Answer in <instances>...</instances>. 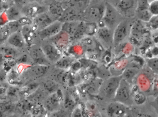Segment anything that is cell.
Here are the masks:
<instances>
[{
    "label": "cell",
    "instance_id": "ac0fdd59",
    "mask_svg": "<svg viewBox=\"0 0 158 117\" xmlns=\"http://www.w3.org/2000/svg\"><path fill=\"white\" fill-rule=\"evenodd\" d=\"M77 12L75 8L72 7H68L64 9V13L58 20L63 24L66 22L77 21Z\"/></svg>",
    "mask_w": 158,
    "mask_h": 117
},
{
    "label": "cell",
    "instance_id": "7c38bea8",
    "mask_svg": "<svg viewBox=\"0 0 158 117\" xmlns=\"http://www.w3.org/2000/svg\"><path fill=\"white\" fill-rule=\"evenodd\" d=\"M32 20L33 25L38 31L45 28L54 22L52 17L46 12L38 15Z\"/></svg>",
    "mask_w": 158,
    "mask_h": 117
},
{
    "label": "cell",
    "instance_id": "4dcf8cb0",
    "mask_svg": "<svg viewBox=\"0 0 158 117\" xmlns=\"http://www.w3.org/2000/svg\"><path fill=\"white\" fill-rule=\"evenodd\" d=\"M22 27L17 21H10L6 24V28L9 35L15 32L21 31Z\"/></svg>",
    "mask_w": 158,
    "mask_h": 117
},
{
    "label": "cell",
    "instance_id": "f35d334b",
    "mask_svg": "<svg viewBox=\"0 0 158 117\" xmlns=\"http://www.w3.org/2000/svg\"><path fill=\"white\" fill-rule=\"evenodd\" d=\"M137 117H152L150 115L146 114H141L138 115Z\"/></svg>",
    "mask_w": 158,
    "mask_h": 117
},
{
    "label": "cell",
    "instance_id": "ffe728a7",
    "mask_svg": "<svg viewBox=\"0 0 158 117\" xmlns=\"http://www.w3.org/2000/svg\"><path fill=\"white\" fill-rule=\"evenodd\" d=\"M140 70L136 66H129L123 70L121 75L123 79L128 82L130 84L132 83L134 79L137 75Z\"/></svg>",
    "mask_w": 158,
    "mask_h": 117
},
{
    "label": "cell",
    "instance_id": "cb8c5ba5",
    "mask_svg": "<svg viewBox=\"0 0 158 117\" xmlns=\"http://www.w3.org/2000/svg\"><path fill=\"white\" fill-rule=\"evenodd\" d=\"M42 89L49 96L58 91V85L55 81L46 80L42 84Z\"/></svg>",
    "mask_w": 158,
    "mask_h": 117
},
{
    "label": "cell",
    "instance_id": "d590c367",
    "mask_svg": "<svg viewBox=\"0 0 158 117\" xmlns=\"http://www.w3.org/2000/svg\"><path fill=\"white\" fill-rule=\"evenodd\" d=\"M148 27L152 29H158V15L153 16L148 22Z\"/></svg>",
    "mask_w": 158,
    "mask_h": 117
},
{
    "label": "cell",
    "instance_id": "b9f144b4",
    "mask_svg": "<svg viewBox=\"0 0 158 117\" xmlns=\"http://www.w3.org/2000/svg\"><path fill=\"white\" fill-rule=\"evenodd\" d=\"M57 1H60V2H64V1H68V0H57Z\"/></svg>",
    "mask_w": 158,
    "mask_h": 117
},
{
    "label": "cell",
    "instance_id": "6da1fadb",
    "mask_svg": "<svg viewBox=\"0 0 158 117\" xmlns=\"http://www.w3.org/2000/svg\"><path fill=\"white\" fill-rule=\"evenodd\" d=\"M122 79L121 75L106 79L101 83L97 96L103 100L113 101Z\"/></svg>",
    "mask_w": 158,
    "mask_h": 117
},
{
    "label": "cell",
    "instance_id": "9c48e42d",
    "mask_svg": "<svg viewBox=\"0 0 158 117\" xmlns=\"http://www.w3.org/2000/svg\"><path fill=\"white\" fill-rule=\"evenodd\" d=\"M49 66L34 64L27 70L25 75L31 80H37L44 76L49 70Z\"/></svg>",
    "mask_w": 158,
    "mask_h": 117
},
{
    "label": "cell",
    "instance_id": "52a82bcc",
    "mask_svg": "<svg viewBox=\"0 0 158 117\" xmlns=\"http://www.w3.org/2000/svg\"><path fill=\"white\" fill-rule=\"evenodd\" d=\"M41 47L50 63L55 64L62 58L61 50L52 42L43 44Z\"/></svg>",
    "mask_w": 158,
    "mask_h": 117
},
{
    "label": "cell",
    "instance_id": "7bdbcfd3",
    "mask_svg": "<svg viewBox=\"0 0 158 117\" xmlns=\"http://www.w3.org/2000/svg\"><path fill=\"white\" fill-rule=\"evenodd\" d=\"M70 117H71V116H70Z\"/></svg>",
    "mask_w": 158,
    "mask_h": 117
},
{
    "label": "cell",
    "instance_id": "ab89813d",
    "mask_svg": "<svg viewBox=\"0 0 158 117\" xmlns=\"http://www.w3.org/2000/svg\"><path fill=\"white\" fill-rule=\"evenodd\" d=\"M3 113H2V111H0V117H3Z\"/></svg>",
    "mask_w": 158,
    "mask_h": 117
},
{
    "label": "cell",
    "instance_id": "8992f818",
    "mask_svg": "<svg viewBox=\"0 0 158 117\" xmlns=\"http://www.w3.org/2000/svg\"><path fill=\"white\" fill-rule=\"evenodd\" d=\"M63 23L58 20L54 21L45 28L38 31V35L42 40L52 38L62 31Z\"/></svg>",
    "mask_w": 158,
    "mask_h": 117
},
{
    "label": "cell",
    "instance_id": "f1b7e54d",
    "mask_svg": "<svg viewBox=\"0 0 158 117\" xmlns=\"http://www.w3.org/2000/svg\"><path fill=\"white\" fill-rule=\"evenodd\" d=\"M143 28L141 23L138 21L135 22L131 28V34L132 36L135 39H138L142 37Z\"/></svg>",
    "mask_w": 158,
    "mask_h": 117
},
{
    "label": "cell",
    "instance_id": "83f0119b",
    "mask_svg": "<svg viewBox=\"0 0 158 117\" xmlns=\"http://www.w3.org/2000/svg\"><path fill=\"white\" fill-rule=\"evenodd\" d=\"M70 95L67 94L64 97L63 96L64 108L72 113L76 108V103Z\"/></svg>",
    "mask_w": 158,
    "mask_h": 117
},
{
    "label": "cell",
    "instance_id": "60d3db41",
    "mask_svg": "<svg viewBox=\"0 0 158 117\" xmlns=\"http://www.w3.org/2000/svg\"><path fill=\"white\" fill-rule=\"evenodd\" d=\"M156 104H157L158 105V96L156 97Z\"/></svg>",
    "mask_w": 158,
    "mask_h": 117
},
{
    "label": "cell",
    "instance_id": "8d00e7d4",
    "mask_svg": "<svg viewBox=\"0 0 158 117\" xmlns=\"http://www.w3.org/2000/svg\"><path fill=\"white\" fill-rule=\"evenodd\" d=\"M149 9L153 16L158 15V0L153 1L150 3Z\"/></svg>",
    "mask_w": 158,
    "mask_h": 117
},
{
    "label": "cell",
    "instance_id": "e575fe53",
    "mask_svg": "<svg viewBox=\"0 0 158 117\" xmlns=\"http://www.w3.org/2000/svg\"><path fill=\"white\" fill-rule=\"evenodd\" d=\"M148 67L155 73H158V58H154L148 59L147 61Z\"/></svg>",
    "mask_w": 158,
    "mask_h": 117
},
{
    "label": "cell",
    "instance_id": "e0dca14e",
    "mask_svg": "<svg viewBox=\"0 0 158 117\" xmlns=\"http://www.w3.org/2000/svg\"><path fill=\"white\" fill-rule=\"evenodd\" d=\"M81 45L83 48L88 52L99 49L102 45H99V42L94 36H85L81 40Z\"/></svg>",
    "mask_w": 158,
    "mask_h": 117
},
{
    "label": "cell",
    "instance_id": "d6a6232c",
    "mask_svg": "<svg viewBox=\"0 0 158 117\" xmlns=\"http://www.w3.org/2000/svg\"><path fill=\"white\" fill-rule=\"evenodd\" d=\"M134 0H120L118 7L122 11H126L133 6Z\"/></svg>",
    "mask_w": 158,
    "mask_h": 117
},
{
    "label": "cell",
    "instance_id": "30bf717a",
    "mask_svg": "<svg viewBox=\"0 0 158 117\" xmlns=\"http://www.w3.org/2000/svg\"><path fill=\"white\" fill-rule=\"evenodd\" d=\"M105 6L95 5L91 6L86 11V17L88 22L98 24L101 21L104 15Z\"/></svg>",
    "mask_w": 158,
    "mask_h": 117
},
{
    "label": "cell",
    "instance_id": "74e56055",
    "mask_svg": "<svg viewBox=\"0 0 158 117\" xmlns=\"http://www.w3.org/2000/svg\"><path fill=\"white\" fill-rule=\"evenodd\" d=\"M71 117H83L81 109L78 107H76L71 113Z\"/></svg>",
    "mask_w": 158,
    "mask_h": 117
},
{
    "label": "cell",
    "instance_id": "9a60e30c",
    "mask_svg": "<svg viewBox=\"0 0 158 117\" xmlns=\"http://www.w3.org/2000/svg\"><path fill=\"white\" fill-rule=\"evenodd\" d=\"M36 28L33 24L23 26L21 28V32L23 36L26 45L28 47L33 45L34 40L36 38V33L37 31Z\"/></svg>",
    "mask_w": 158,
    "mask_h": 117
},
{
    "label": "cell",
    "instance_id": "5b68a950",
    "mask_svg": "<svg viewBox=\"0 0 158 117\" xmlns=\"http://www.w3.org/2000/svg\"><path fill=\"white\" fill-rule=\"evenodd\" d=\"M57 92L48 96L43 102L45 109L50 113L56 111L61 108V103L63 100V95Z\"/></svg>",
    "mask_w": 158,
    "mask_h": 117
},
{
    "label": "cell",
    "instance_id": "4fadbf2b",
    "mask_svg": "<svg viewBox=\"0 0 158 117\" xmlns=\"http://www.w3.org/2000/svg\"><path fill=\"white\" fill-rule=\"evenodd\" d=\"M45 8L44 6L38 4L33 3L25 6L21 9L23 16L27 17L32 19L38 15L45 12Z\"/></svg>",
    "mask_w": 158,
    "mask_h": 117
},
{
    "label": "cell",
    "instance_id": "7402d4cb",
    "mask_svg": "<svg viewBox=\"0 0 158 117\" xmlns=\"http://www.w3.org/2000/svg\"><path fill=\"white\" fill-rule=\"evenodd\" d=\"M5 14L8 22L17 21L23 16L21 10L15 6H12L6 9Z\"/></svg>",
    "mask_w": 158,
    "mask_h": 117
},
{
    "label": "cell",
    "instance_id": "7a4b0ae2",
    "mask_svg": "<svg viewBox=\"0 0 158 117\" xmlns=\"http://www.w3.org/2000/svg\"><path fill=\"white\" fill-rule=\"evenodd\" d=\"M131 84L122 79L116 92L113 101L121 103L129 107L133 100Z\"/></svg>",
    "mask_w": 158,
    "mask_h": 117
},
{
    "label": "cell",
    "instance_id": "2e32d148",
    "mask_svg": "<svg viewBox=\"0 0 158 117\" xmlns=\"http://www.w3.org/2000/svg\"><path fill=\"white\" fill-rule=\"evenodd\" d=\"M6 42L8 45L17 49L22 48L26 45L20 31L15 32L9 35L7 37Z\"/></svg>",
    "mask_w": 158,
    "mask_h": 117
},
{
    "label": "cell",
    "instance_id": "d6986e66",
    "mask_svg": "<svg viewBox=\"0 0 158 117\" xmlns=\"http://www.w3.org/2000/svg\"><path fill=\"white\" fill-rule=\"evenodd\" d=\"M80 22L81 21L77 20L63 23L62 31L68 35L70 39L72 38L77 30Z\"/></svg>",
    "mask_w": 158,
    "mask_h": 117
},
{
    "label": "cell",
    "instance_id": "ba28073f",
    "mask_svg": "<svg viewBox=\"0 0 158 117\" xmlns=\"http://www.w3.org/2000/svg\"><path fill=\"white\" fill-rule=\"evenodd\" d=\"M127 112V106L115 101H111L106 108L108 117H125Z\"/></svg>",
    "mask_w": 158,
    "mask_h": 117
},
{
    "label": "cell",
    "instance_id": "3957f363",
    "mask_svg": "<svg viewBox=\"0 0 158 117\" xmlns=\"http://www.w3.org/2000/svg\"><path fill=\"white\" fill-rule=\"evenodd\" d=\"M118 12L116 8L111 4L106 3L105 5V11L103 18L98 24V27H107L110 28L116 24L118 18Z\"/></svg>",
    "mask_w": 158,
    "mask_h": 117
},
{
    "label": "cell",
    "instance_id": "4316f807",
    "mask_svg": "<svg viewBox=\"0 0 158 117\" xmlns=\"http://www.w3.org/2000/svg\"><path fill=\"white\" fill-rule=\"evenodd\" d=\"M0 53L6 58H14L17 55V49L11 47L10 45L0 46Z\"/></svg>",
    "mask_w": 158,
    "mask_h": 117
},
{
    "label": "cell",
    "instance_id": "8fae6325",
    "mask_svg": "<svg viewBox=\"0 0 158 117\" xmlns=\"http://www.w3.org/2000/svg\"><path fill=\"white\" fill-rule=\"evenodd\" d=\"M128 33L127 25L125 22H121L117 25L113 34V44L118 46L122 42Z\"/></svg>",
    "mask_w": 158,
    "mask_h": 117
},
{
    "label": "cell",
    "instance_id": "836d02e7",
    "mask_svg": "<svg viewBox=\"0 0 158 117\" xmlns=\"http://www.w3.org/2000/svg\"><path fill=\"white\" fill-rule=\"evenodd\" d=\"M134 101L137 104L141 105L143 104L146 100L145 96L142 92L136 91L134 95L133 96Z\"/></svg>",
    "mask_w": 158,
    "mask_h": 117
},
{
    "label": "cell",
    "instance_id": "484cf974",
    "mask_svg": "<svg viewBox=\"0 0 158 117\" xmlns=\"http://www.w3.org/2000/svg\"><path fill=\"white\" fill-rule=\"evenodd\" d=\"M46 95H47L41 88H38L29 96V99L33 103H40L41 102H44L47 97Z\"/></svg>",
    "mask_w": 158,
    "mask_h": 117
},
{
    "label": "cell",
    "instance_id": "d4e9b609",
    "mask_svg": "<svg viewBox=\"0 0 158 117\" xmlns=\"http://www.w3.org/2000/svg\"><path fill=\"white\" fill-rule=\"evenodd\" d=\"M84 26L85 36H94L96 35L98 28L97 23L84 21Z\"/></svg>",
    "mask_w": 158,
    "mask_h": 117
},
{
    "label": "cell",
    "instance_id": "603a6c76",
    "mask_svg": "<svg viewBox=\"0 0 158 117\" xmlns=\"http://www.w3.org/2000/svg\"><path fill=\"white\" fill-rule=\"evenodd\" d=\"M75 62V60L72 57H62V58L55 63L56 67L59 70H67L72 67Z\"/></svg>",
    "mask_w": 158,
    "mask_h": 117
},
{
    "label": "cell",
    "instance_id": "44dd1931",
    "mask_svg": "<svg viewBox=\"0 0 158 117\" xmlns=\"http://www.w3.org/2000/svg\"><path fill=\"white\" fill-rule=\"evenodd\" d=\"M64 9L62 2L57 0L51 3L48 7V11L50 14L58 17V19L62 16Z\"/></svg>",
    "mask_w": 158,
    "mask_h": 117
},
{
    "label": "cell",
    "instance_id": "1f68e13d",
    "mask_svg": "<svg viewBox=\"0 0 158 117\" xmlns=\"http://www.w3.org/2000/svg\"><path fill=\"white\" fill-rule=\"evenodd\" d=\"M71 113L64 108H61L58 110L50 113L49 117H70Z\"/></svg>",
    "mask_w": 158,
    "mask_h": 117
},
{
    "label": "cell",
    "instance_id": "277c9868",
    "mask_svg": "<svg viewBox=\"0 0 158 117\" xmlns=\"http://www.w3.org/2000/svg\"><path fill=\"white\" fill-rule=\"evenodd\" d=\"M29 56L34 64L47 65L49 66L50 62L49 61L41 46L36 44H33L29 47Z\"/></svg>",
    "mask_w": 158,
    "mask_h": 117
},
{
    "label": "cell",
    "instance_id": "5bb4252c",
    "mask_svg": "<svg viewBox=\"0 0 158 117\" xmlns=\"http://www.w3.org/2000/svg\"><path fill=\"white\" fill-rule=\"evenodd\" d=\"M96 35L98 39L101 41V44L109 46L113 44V34L109 28L105 26L98 27Z\"/></svg>",
    "mask_w": 158,
    "mask_h": 117
},
{
    "label": "cell",
    "instance_id": "f546056e",
    "mask_svg": "<svg viewBox=\"0 0 158 117\" xmlns=\"http://www.w3.org/2000/svg\"><path fill=\"white\" fill-rule=\"evenodd\" d=\"M138 18L141 21L148 22L153 17V15L149 10V8H142L138 11Z\"/></svg>",
    "mask_w": 158,
    "mask_h": 117
}]
</instances>
